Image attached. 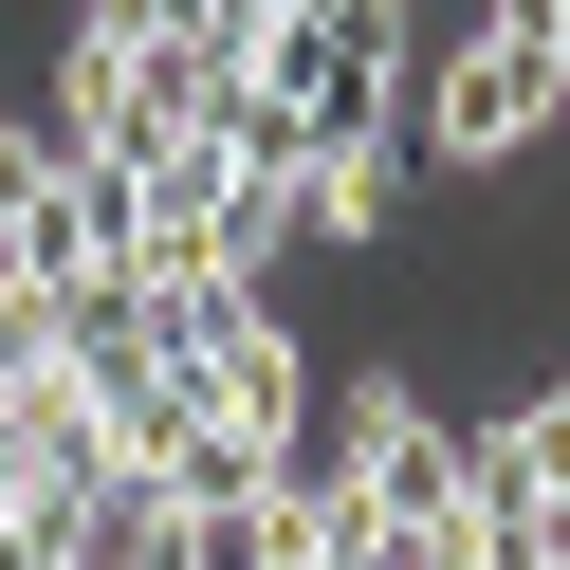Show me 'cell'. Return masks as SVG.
Wrapping results in <instances>:
<instances>
[{
	"label": "cell",
	"mask_w": 570,
	"mask_h": 570,
	"mask_svg": "<svg viewBox=\"0 0 570 570\" xmlns=\"http://www.w3.org/2000/svg\"><path fill=\"white\" fill-rule=\"evenodd\" d=\"M332 479H368L386 515H479V423H442L405 368H368L332 405ZM460 552H479V533H460Z\"/></svg>",
	"instance_id": "2"
},
{
	"label": "cell",
	"mask_w": 570,
	"mask_h": 570,
	"mask_svg": "<svg viewBox=\"0 0 570 570\" xmlns=\"http://www.w3.org/2000/svg\"><path fill=\"white\" fill-rule=\"evenodd\" d=\"M38 570H166V479L148 460H92V479H38L19 497Z\"/></svg>",
	"instance_id": "3"
},
{
	"label": "cell",
	"mask_w": 570,
	"mask_h": 570,
	"mask_svg": "<svg viewBox=\"0 0 570 570\" xmlns=\"http://www.w3.org/2000/svg\"><path fill=\"white\" fill-rule=\"evenodd\" d=\"M570 129V75L533 19H460V38H405V148L423 166H533Z\"/></svg>",
	"instance_id": "1"
},
{
	"label": "cell",
	"mask_w": 570,
	"mask_h": 570,
	"mask_svg": "<svg viewBox=\"0 0 570 570\" xmlns=\"http://www.w3.org/2000/svg\"><path fill=\"white\" fill-rule=\"evenodd\" d=\"M0 515H19V460H0Z\"/></svg>",
	"instance_id": "4"
}]
</instances>
